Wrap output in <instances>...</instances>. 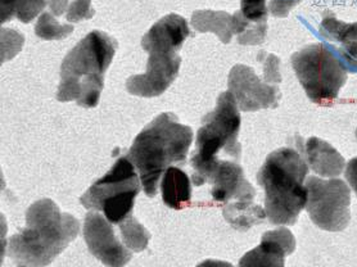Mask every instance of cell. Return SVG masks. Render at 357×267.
I'll list each match as a JSON object with an SVG mask.
<instances>
[{"mask_svg":"<svg viewBox=\"0 0 357 267\" xmlns=\"http://www.w3.org/2000/svg\"><path fill=\"white\" fill-rule=\"evenodd\" d=\"M79 233L80 221L44 198L29 207L26 227L9 239L8 256L18 266H48Z\"/></svg>","mask_w":357,"mask_h":267,"instance_id":"cell-1","label":"cell"},{"mask_svg":"<svg viewBox=\"0 0 357 267\" xmlns=\"http://www.w3.org/2000/svg\"><path fill=\"white\" fill-rule=\"evenodd\" d=\"M192 142V128L180 123L170 112L157 116L139 132L126 157L138 170L149 198H155L158 181L172 163L187 162Z\"/></svg>","mask_w":357,"mask_h":267,"instance_id":"cell-2","label":"cell"},{"mask_svg":"<svg viewBox=\"0 0 357 267\" xmlns=\"http://www.w3.org/2000/svg\"><path fill=\"white\" fill-rule=\"evenodd\" d=\"M116 49L117 41L99 30L77 43L61 65L58 100H75L84 108L97 107L105 86V73L112 63Z\"/></svg>","mask_w":357,"mask_h":267,"instance_id":"cell-3","label":"cell"},{"mask_svg":"<svg viewBox=\"0 0 357 267\" xmlns=\"http://www.w3.org/2000/svg\"><path fill=\"white\" fill-rule=\"evenodd\" d=\"M309 165L300 151L285 146L270 153L257 175L265 190V211L274 225H294L306 208Z\"/></svg>","mask_w":357,"mask_h":267,"instance_id":"cell-4","label":"cell"},{"mask_svg":"<svg viewBox=\"0 0 357 267\" xmlns=\"http://www.w3.org/2000/svg\"><path fill=\"white\" fill-rule=\"evenodd\" d=\"M241 114L236 98L230 90L218 98L216 108L203 117L198 130L195 151L192 157L193 184L201 186L210 181L212 172L219 163L220 153L231 157L239 162L242 146L238 142L241 130Z\"/></svg>","mask_w":357,"mask_h":267,"instance_id":"cell-5","label":"cell"},{"mask_svg":"<svg viewBox=\"0 0 357 267\" xmlns=\"http://www.w3.org/2000/svg\"><path fill=\"white\" fill-rule=\"evenodd\" d=\"M306 96L315 105L332 107L347 82V68L324 44H310L291 58Z\"/></svg>","mask_w":357,"mask_h":267,"instance_id":"cell-6","label":"cell"},{"mask_svg":"<svg viewBox=\"0 0 357 267\" xmlns=\"http://www.w3.org/2000/svg\"><path fill=\"white\" fill-rule=\"evenodd\" d=\"M135 166L125 155L99 178L80 198L86 210L102 211L111 224H120L129 218L134 201L140 193V180Z\"/></svg>","mask_w":357,"mask_h":267,"instance_id":"cell-7","label":"cell"},{"mask_svg":"<svg viewBox=\"0 0 357 267\" xmlns=\"http://www.w3.org/2000/svg\"><path fill=\"white\" fill-rule=\"evenodd\" d=\"M306 210L317 227L326 231H342L351 221V189L341 178L323 180L309 176Z\"/></svg>","mask_w":357,"mask_h":267,"instance_id":"cell-8","label":"cell"},{"mask_svg":"<svg viewBox=\"0 0 357 267\" xmlns=\"http://www.w3.org/2000/svg\"><path fill=\"white\" fill-rule=\"evenodd\" d=\"M227 86L242 112L276 108L282 98L278 84L260 79L250 66L236 65L230 70Z\"/></svg>","mask_w":357,"mask_h":267,"instance_id":"cell-9","label":"cell"},{"mask_svg":"<svg viewBox=\"0 0 357 267\" xmlns=\"http://www.w3.org/2000/svg\"><path fill=\"white\" fill-rule=\"evenodd\" d=\"M146 71L142 75H134L128 79L126 89L131 96L153 98L161 96L169 89L178 77L181 66V58L175 53L153 50L149 52Z\"/></svg>","mask_w":357,"mask_h":267,"instance_id":"cell-10","label":"cell"},{"mask_svg":"<svg viewBox=\"0 0 357 267\" xmlns=\"http://www.w3.org/2000/svg\"><path fill=\"white\" fill-rule=\"evenodd\" d=\"M84 239L90 253L106 266H125L132 253L116 238L111 222L97 212H89L84 222Z\"/></svg>","mask_w":357,"mask_h":267,"instance_id":"cell-11","label":"cell"},{"mask_svg":"<svg viewBox=\"0 0 357 267\" xmlns=\"http://www.w3.org/2000/svg\"><path fill=\"white\" fill-rule=\"evenodd\" d=\"M212 198L220 203H227L230 199L252 201L256 197V190L244 176V171L239 162L220 160L212 172Z\"/></svg>","mask_w":357,"mask_h":267,"instance_id":"cell-12","label":"cell"},{"mask_svg":"<svg viewBox=\"0 0 357 267\" xmlns=\"http://www.w3.org/2000/svg\"><path fill=\"white\" fill-rule=\"evenodd\" d=\"M296 251V239L287 227H278L262 235L261 244L244 254L239 266H284L285 257Z\"/></svg>","mask_w":357,"mask_h":267,"instance_id":"cell-13","label":"cell"},{"mask_svg":"<svg viewBox=\"0 0 357 267\" xmlns=\"http://www.w3.org/2000/svg\"><path fill=\"white\" fill-rule=\"evenodd\" d=\"M190 35L187 20L171 13L157 21L142 39V48L146 53L153 50L178 54L184 41Z\"/></svg>","mask_w":357,"mask_h":267,"instance_id":"cell-14","label":"cell"},{"mask_svg":"<svg viewBox=\"0 0 357 267\" xmlns=\"http://www.w3.org/2000/svg\"><path fill=\"white\" fill-rule=\"evenodd\" d=\"M320 33L328 41L341 43L340 50L347 71L357 73V22H343L333 15L324 16Z\"/></svg>","mask_w":357,"mask_h":267,"instance_id":"cell-15","label":"cell"},{"mask_svg":"<svg viewBox=\"0 0 357 267\" xmlns=\"http://www.w3.org/2000/svg\"><path fill=\"white\" fill-rule=\"evenodd\" d=\"M305 157L310 169L321 178H338L346 166V160L332 144L315 137L306 142Z\"/></svg>","mask_w":357,"mask_h":267,"instance_id":"cell-16","label":"cell"},{"mask_svg":"<svg viewBox=\"0 0 357 267\" xmlns=\"http://www.w3.org/2000/svg\"><path fill=\"white\" fill-rule=\"evenodd\" d=\"M161 192L163 202L172 210H181L190 204V180L187 174L178 167L170 166L163 174Z\"/></svg>","mask_w":357,"mask_h":267,"instance_id":"cell-17","label":"cell"},{"mask_svg":"<svg viewBox=\"0 0 357 267\" xmlns=\"http://www.w3.org/2000/svg\"><path fill=\"white\" fill-rule=\"evenodd\" d=\"M192 26L197 33H216L224 44H229L234 35L233 16L224 10H195L192 15Z\"/></svg>","mask_w":357,"mask_h":267,"instance_id":"cell-18","label":"cell"},{"mask_svg":"<svg viewBox=\"0 0 357 267\" xmlns=\"http://www.w3.org/2000/svg\"><path fill=\"white\" fill-rule=\"evenodd\" d=\"M222 215L224 219L238 231H247L268 218L266 211L252 201H238L227 204L222 208Z\"/></svg>","mask_w":357,"mask_h":267,"instance_id":"cell-19","label":"cell"},{"mask_svg":"<svg viewBox=\"0 0 357 267\" xmlns=\"http://www.w3.org/2000/svg\"><path fill=\"white\" fill-rule=\"evenodd\" d=\"M48 0H1V24L18 18L22 24H30L47 7Z\"/></svg>","mask_w":357,"mask_h":267,"instance_id":"cell-20","label":"cell"},{"mask_svg":"<svg viewBox=\"0 0 357 267\" xmlns=\"http://www.w3.org/2000/svg\"><path fill=\"white\" fill-rule=\"evenodd\" d=\"M123 244L132 252H142L146 250L151 239V234L146 231V227L139 224L132 216H129L120 224Z\"/></svg>","mask_w":357,"mask_h":267,"instance_id":"cell-21","label":"cell"},{"mask_svg":"<svg viewBox=\"0 0 357 267\" xmlns=\"http://www.w3.org/2000/svg\"><path fill=\"white\" fill-rule=\"evenodd\" d=\"M73 31L70 24H59L52 13H43L35 24V35L44 40H63Z\"/></svg>","mask_w":357,"mask_h":267,"instance_id":"cell-22","label":"cell"},{"mask_svg":"<svg viewBox=\"0 0 357 267\" xmlns=\"http://www.w3.org/2000/svg\"><path fill=\"white\" fill-rule=\"evenodd\" d=\"M241 15L251 24H268L266 0H241Z\"/></svg>","mask_w":357,"mask_h":267,"instance_id":"cell-23","label":"cell"},{"mask_svg":"<svg viewBox=\"0 0 357 267\" xmlns=\"http://www.w3.org/2000/svg\"><path fill=\"white\" fill-rule=\"evenodd\" d=\"M94 15L96 10L91 7V0H73L66 12V20L71 24H76L84 20H90Z\"/></svg>","mask_w":357,"mask_h":267,"instance_id":"cell-24","label":"cell"},{"mask_svg":"<svg viewBox=\"0 0 357 267\" xmlns=\"http://www.w3.org/2000/svg\"><path fill=\"white\" fill-rule=\"evenodd\" d=\"M302 0H271L270 1V13L278 18L288 17L289 12L296 6H298Z\"/></svg>","mask_w":357,"mask_h":267,"instance_id":"cell-25","label":"cell"},{"mask_svg":"<svg viewBox=\"0 0 357 267\" xmlns=\"http://www.w3.org/2000/svg\"><path fill=\"white\" fill-rule=\"evenodd\" d=\"M344 176L347 178L352 190L357 194V157L352 158L347 163V169L344 171Z\"/></svg>","mask_w":357,"mask_h":267,"instance_id":"cell-26","label":"cell"},{"mask_svg":"<svg viewBox=\"0 0 357 267\" xmlns=\"http://www.w3.org/2000/svg\"><path fill=\"white\" fill-rule=\"evenodd\" d=\"M70 0H49L50 13L56 17L63 16L70 7Z\"/></svg>","mask_w":357,"mask_h":267,"instance_id":"cell-27","label":"cell"},{"mask_svg":"<svg viewBox=\"0 0 357 267\" xmlns=\"http://www.w3.org/2000/svg\"><path fill=\"white\" fill-rule=\"evenodd\" d=\"M356 139H357V129H356Z\"/></svg>","mask_w":357,"mask_h":267,"instance_id":"cell-28","label":"cell"}]
</instances>
